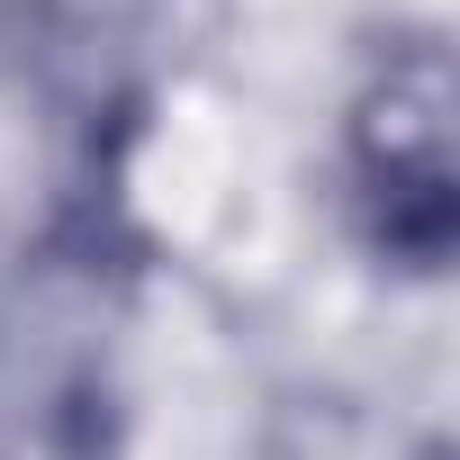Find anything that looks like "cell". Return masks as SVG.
<instances>
[{"label":"cell","instance_id":"6da1fadb","mask_svg":"<svg viewBox=\"0 0 460 460\" xmlns=\"http://www.w3.org/2000/svg\"><path fill=\"white\" fill-rule=\"evenodd\" d=\"M352 199L370 244L406 271L451 253V64L433 37L388 46L352 100Z\"/></svg>","mask_w":460,"mask_h":460}]
</instances>
